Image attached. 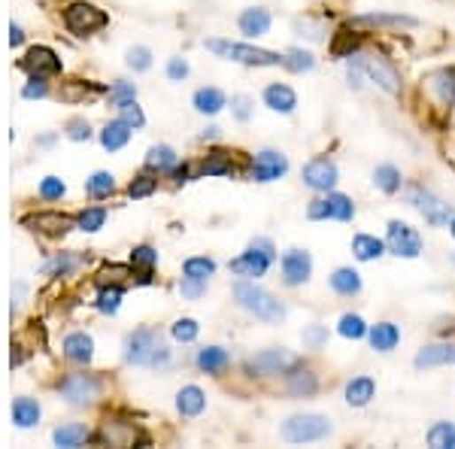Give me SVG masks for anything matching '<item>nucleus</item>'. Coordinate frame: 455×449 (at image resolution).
Segmentation results:
<instances>
[{
    "mask_svg": "<svg viewBox=\"0 0 455 449\" xmlns=\"http://www.w3.org/2000/svg\"><path fill=\"white\" fill-rule=\"evenodd\" d=\"M234 301H237L240 310L252 313L261 322H282L286 319V306L276 301L267 289L255 286V280H240L234 286Z\"/></svg>",
    "mask_w": 455,
    "mask_h": 449,
    "instance_id": "7ed1b4c3",
    "label": "nucleus"
},
{
    "mask_svg": "<svg viewBox=\"0 0 455 449\" xmlns=\"http://www.w3.org/2000/svg\"><path fill=\"white\" fill-rule=\"evenodd\" d=\"M455 361V346L452 344H431V346H422L416 352L413 365L419 370H428V368H443Z\"/></svg>",
    "mask_w": 455,
    "mask_h": 449,
    "instance_id": "a211bd4d",
    "label": "nucleus"
},
{
    "mask_svg": "<svg viewBox=\"0 0 455 449\" xmlns=\"http://www.w3.org/2000/svg\"><path fill=\"white\" fill-rule=\"evenodd\" d=\"M425 440H428V446L435 449H452L455 446V425L452 422H435L425 434Z\"/></svg>",
    "mask_w": 455,
    "mask_h": 449,
    "instance_id": "58836bf2",
    "label": "nucleus"
},
{
    "mask_svg": "<svg viewBox=\"0 0 455 449\" xmlns=\"http://www.w3.org/2000/svg\"><path fill=\"white\" fill-rule=\"evenodd\" d=\"M201 174L204 176H228V174H234V161H231V155L228 152H210L207 159H204L201 164Z\"/></svg>",
    "mask_w": 455,
    "mask_h": 449,
    "instance_id": "4c0bfd02",
    "label": "nucleus"
},
{
    "mask_svg": "<svg viewBox=\"0 0 455 449\" xmlns=\"http://www.w3.org/2000/svg\"><path fill=\"white\" fill-rule=\"evenodd\" d=\"M352 252L359 261H374L386 252V240L374 237V234H355L352 237Z\"/></svg>",
    "mask_w": 455,
    "mask_h": 449,
    "instance_id": "cd10ccee",
    "label": "nucleus"
},
{
    "mask_svg": "<svg viewBox=\"0 0 455 449\" xmlns=\"http://www.w3.org/2000/svg\"><path fill=\"white\" fill-rule=\"evenodd\" d=\"M21 70H27L31 76H55V74H61V61L52 49L34 46V49H27V55L21 58Z\"/></svg>",
    "mask_w": 455,
    "mask_h": 449,
    "instance_id": "2eb2a0df",
    "label": "nucleus"
},
{
    "mask_svg": "<svg viewBox=\"0 0 455 449\" xmlns=\"http://www.w3.org/2000/svg\"><path fill=\"white\" fill-rule=\"evenodd\" d=\"M280 267H282V283H286L289 289L304 286L312 276V259L307 249H289V252H282Z\"/></svg>",
    "mask_w": 455,
    "mask_h": 449,
    "instance_id": "ddd939ff",
    "label": "nucleus"
},
{
    "mask_svg": "<svg viewBox=\"0 0 455 449\" xmlns=\"http://www.w3.org/2000/svg\"><path fill=\"white\" fill-rule=\"evenodd\" d=\"M61 398L73 407H89L101 398V380L91 374H70L61 383Z\"/></svg>",
    "mask_w": 455,
    "mask_h": 449,
    "instance_id": "9b49d317",
    "label": "nucleus"
},
{
    "mask_svg": "<svg viewBox=\"0 0 455 449\" xmlns=\"http://www.w3.org/2000/svg\"><path fill=\"white\" fill-rule=\"evenodd\" d=\"M231 110H234V116H237L240 122H249V116H252V97H246V95L231 97Z\"/></svg>",
    "mask_w": 455,
    "mask_h": 449,
    "instance_id": "bf43d9fd",
    "label": "nucleus"
},
{
    "mask_svg": "<svg viewBox=\"0 0 455 449\" xmlns=\"http://www.w3.org/2000/svg\"><path fill=\"white\" fill-rule=\"evenodd\" d=\"M21 40H25V31H21L19 25H10V43H12V46H21Z\"/></svg>",
    "mask_w": 455,
    "mask_h": 449,
    "instance_id": "0e129e2a",
    "label": "nucleus"
},
{
    "mask_svg": "<svg viewBox=\"0 0 455 449\" xmlns=\"http://www.w3.org/2000/svg\"><path fill=\"white\" fill-rule=\"evenodd\" d=\"M286 174H289V159L282 152H276V149H265V152L255 155L252 170H249V176L255 182H274L282 180Z\"/></svg>",
    "mask_w": 455,
    "mask_h": 449,
    "instance_id": "4468645a",
    "label": "nucleus"
},
{
    "mask_svg": "<svg viewBox=\"0 0 455 449\" xmlns=\"http://www.w3.org/2000/svg\"><path fill=\"white\" fill-rule=\"evenodd\" d=\"M104 222H106V210H104V206H91V210H82L80 216H76V225H80L82 231H89V234L101 231Z\"/></svg>",
    "mask_w": 455,
    "mask_h": 449,
    "instance_id": "37998d69",
    "label": "nucleus"
},
{
    "mask_svg": "<svg viewBox=\"0 0 455 449\" xmlns=\"http://www.w3.org/2000/svg\"><path fill=\"white\" fill-rule=\"evenodd\" d=\"M282 67H289L291 74H307V70L316 67V58H312V52H304V49H289Z\"/></svg>",
    "mask_w": 455,
    "mask_h": 449,
    "instance_id": "79ce46f5",
    "label": "nucleus"
},
{
    "mask_svg": "<svg viewBox=\"0 0 455 449\" xmlns=\"http://www.w3.org/2000/svg\"><path fill=\"white\" fill-rule=\"evenodd\" d=\"M155 189H158V180H155V176H149V174H143V176H137V180L127 185V195H131V197H149Z\"/></svg>",
    "mask_w": 455,
    "mask_h": 449,
    "instance_id": "09e8293b",
    "label": "nucleus"
},
{
    "mask_svg": "<svg viewBox=\"0 0 455 449\" xmlns=\"http://www.w3.org/2000/svg\"><path fill=\"white\" fill-rule=\"evenodd\" d=\"M428 89L437 95L440 104H455V67H443L428 76Z\"/></svg>",
    "mask_w": 455,
    "mask_h": 449,
    "instance_id": "b1692460",
    "label": "nucleus"
},
{
    "mask_svg": "<svg viewBox=\"0 0 455 449\" xmlns=\"http://www.w3.org/2000/svg\"><path fill=\"white\" fill-rule=\"evenodd\" d=\"M131 131L134 128L125 122V119H116V122H110L101 131V146L106 152H116V149H122L127 140H131Z\"/></svg>",
    "mask_w": 455,
    "mask_h": 449,
    "instance_id": "393cba45",
    "label": "nucleus"
},
{
    "mask_svg": "<svg viewBox=\"0 0 455 449\" xmlns=\"http://www.w3.org/2000/svg\"><path fill=\"white\" fill-rule=\"evenodd\" d=\"M131 265H134V267L152 270L155 265H158V252H155L152 246H137V249L131 252Z\"/></svg>",
    "mask_w": 455,
    "mask_h": 449,
    "instance_id": "603ef678",
    "label": "nucleus"
},
{
    "mask_svg": "<svg viewBox=\"0 0 455 449\" xmlns=\"http://www.w3.org/2000/svg\"><path fill=\"white\" fill-rule=\"evenodd\" d=\"M280 259L276 255V246L274 240L267 237H255L252 244H249V249L243 255H237V259L231 261V267L237 276H246V280H258V276H265L270 267H274V261Z\"/></svg>",
    "mask_w": 455,
    "mask_h": 449,
    "instance_id": "423d86ee",
    "label": "nucleus"
},
{
    "mask_svg": "<svg viewBox=\"0 0 455 449\" xmlns=\"http://www.w3.org/2000/svg\"><path fill=\"white\" fill-rule=\"evenodd\" d=\"M374 185L380 191H386V195H395V191H401V170L395 167V164H380V167L374 170Z\"/></svg>",
    "mask_w": 455,
    "mask_h": 449,
    "instance_id": "f704fd0d",
    "label": "nucleus"
},
{
    "mask_svg": "<svg viewBox=\"0 0 455 449\" xmlns=\"http://www.w3.org/2000/svg\"><path fill=\"white\" fill-rule=\"evenodd\" d=\"M307 219H312V222H322V219H328V204H325V197H316V201H310Z\"/></svg>",
    "mask_w": 455,
    "mask_h": 449,
    "instance_id": "e2e57ef3",
    "label": "nucleus"
},
{
    "mask_svg": "<svg viewBox=\"0 0 455 449\" xmlns=\"http://www.w3.org/2000/svg\"><path fill=\"white\" fill-rule=\"evenodd\" d=\"M195 361L204 374H222V370L231 365V355H228L222 346H204Z\"/></svg>",
    "mask_w": 455,
    "mask_h": 449,
    "instance_id": "a878e982",
    "label": "nucleus"
},
{
    "mask_svg": "<svg viewBox=\"0 0 455 449\" xmlns=\"http://www.w3.org/2000/svg\"><path fill=\"white\" fill-rule=\"evenodd\" d=\"M176 164H180V155H176L167 143H158V146H152V149L146 152V167H149V170H158V174H167V170H174Z\"/></svg>",
    "mask_w": 455,
    "mask_h": 449,
    "instance_id": "c756f323",
    "label": "nucleus"
},
{
    "mask_svg": "<svg viewBox=\"0 0 455 449\" xmlns=\"http://www.w3.org/2000/svg\"><path fill=\"white\" fill-rule=\"evenodd\" d=\"M265 106L274 112H282V116H289V112L297 110V95L295 89H289L286 82H270L265 89Z\"/></svg>",
    "mask_w": 455,
    "mask_h": 449,
    "instance_id": "dca6fc26",
    "label": "nucleus"
},
{
    "mask_svg": "<svg viewBox=\"0 0 455 449\" xmlns=\"http://www.w3.org/2000/svg\"><path fill=\"white\" fill-rule=\"evenodd\" d=\"M337 331H340V337H346V340H361V337H367V322L359 316V313H343L340 316V322H337Z\"/></svg>",
    "mask_w": 455,
    "mask_h": 449,
    "instance_id": "c9c22d12",
    "label": "nucleus"
},
{
    "mask_svg": "<svg viewBox=\"0 0 455 449\" xmlns=\"http://www.w3.org/2000/svg\"><path fill=\"white\" fill-rule=\"evenodd\" d=\"M12 422L19 429H34L40 422V404L31 401V398H16L12 401Z\"/></svg>",
    "mask_w": 455,
    "mask_h": 449,
    "instance_id": "7c9ffc66",
    "label": "nucleus"
},
{
    "mask_svg": "<svg viewBox=\"0 0 455 449\" xmlns=\"http://www.w3.org/2000/svg\"><path fill=\"white\" fill-rule=\"evenodd\" d=\"M207 49L216 55H222L228 61L249 64V67H282L286 55L270 52V49L249 46V43H231V40H207Z\"/></svg>",
    "mask_w": 455,
    "mask_h": 449,
    "instance_id": "20e7f679",
    "label": "nucleus"
},
{
    "mask_svg": "<svg viewBox=\"0 0 455 449\" xmlns=\"http://www.w3.org/2000/svg\"><path fill=\"white\" fill-rule=\"evenodd\" d=\"M270 21H274L270 19V10H265V6H252V10L240 12L237 25L249 40H255V37H265V34L270 31Z\"/></svg>",
    "mask_w": 455,
    "mask_h": 449,
    "instance_id": "6ab92c4d",
    "label": "nucleus"
},
{
    "mask_svg": "<svg viewBox=\"0 0 455 449\" xmlns=\"http://www.w3.org/2000/svg\"><path fill=\"white\" fill-rule=\"evenodd\" d=\"M167 76H170L174 82H182V80L189 76V64L182 61V58H170V61H167Z\"/></svg>",
    "mask_w": 455,
    "mask_h": 449,
    "instance_id": "680f3d73",
    "label": "nucleus"
},
{
    "mask_svg": "<svg viewBox=\"0 0 455 449\" xmlns=\"http://www.w3.org/2000/svg\"><path fill=\"white\" fill-rule=\"evenodd\" d=\"M352 25H382V27H416L419 21L410 16H382V12H374V16H359L352 19Z\"/></svg>",
    "mask_w": 455,
    "mask_h": 449,
    "instance_id": "ea45409f",
    "label": "nucleus"
},
{
    "mask_svg": "<svg viewBox=\"0 0 455 449\" xmlns=\"http://www.w3.org/2000/svg\"><path fill=\"white\" fill-rule=\"evenodd\" d=\"M76 267H80V259H76V255H67V252H64V255H55V259L52 261H49V265L46 267H42V270H46V274L49 276H55V274H70V270H76Z\"/></svg>",
    "mask_w": 455,
    "mask_h": 449,
    "instance_id": "de8ad7c7",
    "label": "nucleus"
},
{
    "mask_svg": "<svg viewBox=\"0 0 455 449\" xmlns=\"http://www.w3.org/2000/svg\"><path fill=\"white\" fill-rule=\"evenodd\" d=\"M204 407H207V395H204L197 386H186L176 395V410L182 413V416H201Z\"/></svg>",
    "mask_w": 455,
    "mask_h": 449,
    "instance_id": "bb28decb",
    "label": "nucleus"
},
{
    "mask_svg": "<svg viewBox=\"0 0 455 449\" xmlns=\"http://www.w3.org/2000/svg\"><path fill=\"white\" fill-rule=\"evenodd\" d=\"M450 234H452V237H455V216L450 219Z\"/></svg>",
    "mask_w": 455,
    "mask_h": 449,
    "instance_id": "69168bd1",
    "label": "nucleus"
},
{
    "mask_svg": "<svg viewBox=\"0 0 455 449\" xmlns=\"http://www.w3.org/2000/svg\"><path fill=\"white\" fill-rule=\"evenodd\" d=\"M64 25H67V31L76 34V37H89V34L95 31H104V27L110 25V19H106V12L97 10L95 4H70L67 10H64Z\"/></svg>",
    "mask_w": 455,
    "mask_h": 449,
    "instance_id": "0eeeda50",
    "label": "nucleus"
},
{
    "mask_svg": "<svg viewBox=\"0 0 455 449\" xmlns=\"http://www.w3.org/2000/svg\"><path fill=\"white\" fill-rule=\"evenodd\" d=\"M334 431L331 419L322 416V413H297V416H289L280 429V437L286 444H319Z\"/></svg>",
    "mask_w": 455,
    "mask_h": 449,
    "instance_id": "39448f33",
    "label": "nucleus"
},
{
    "mask_svg": "<svg viewBox=\"0 0 455 449\" xmlns=\"http://www.w3.org/2000/svg\"><path fill=\"white\" fill-rule=\"evenodd\" d=\"M125 361L137 368H161L170 361V349L161 344V334L152 328H140V331L125 337Z\"/></svg>",
    "mask_w": 455,
    "mask_h": 449,
    "instance_id": "f03ea898",
    "label": "nucleus"
},
{
    "mask_svg": "<svg viewBox=\"0 0 455 449\" xmlns=\"http://www.w3.org/2000/svg\"><path fill=\"white\" fill-rule=\"evenodd\" d=\"M49 95V85L42 82V76H31V82L21 89V97H27V101H34V97H46Z\"/></svg>",
    "mask_w": 455,
    "mask_h": 449,
    "instance_id": "13d9d810",
    "label": "nucleus"
},
{
    "mask_svg": "<svg viewBox=\"0 0 455 449\" xmlns=\"http://www.w3.org/2000/svg\"><path fill=\"white\" fill-rule=\"evenodd\" d=\"M407 197H410V204L416 206L419 213L425 216V222L428 225H450V219L455 216V210L446 201H440V197L435 195L431 189H425V185H410V191H407Z\"/></svg>",
    "mask_w": 455,
    "mask_h": 449,
    "instance_id": "6e6552de",
    "label": "nucleus"
},
{
    "mask_svg": "<svg viewBox=\"0 0 455 449\" xmlns=\"http://www.w3.org/2000/svg\"><path fill=\"white\" fill-rule=\"evenodd\" d=\"M197 322L195 319H180V322L174 325V340H180V344H191V340L197 337Z\"/></svg>",
    "mask_w": 455,
    "mask_h": 449,
    "instance_id": "5fc2aeb1",
    "label": "nucleus"
},
{
    "mask_svg": "<svg viewBox=\"0 0 455 449\" xmlns=\"http://www.w3.org/2000/svg\"><path fill=\"white\" fill-rule=\"evenodd\" d=\"M304 344H307L310 349H322L325 344H328V328H325V325L304 328Z\"/></svg>",
    "mask_w": 455,
    "mask_h": 449,
    "instance_id": "6e6d98bb",
    "label": "nucleus"
},
{
    "mask_svg": "<svg viewBox=\"0 0 455 449\" xmlns=\"http://www.w3.org/2000/svg\"><path fill=\"white\" fill-rule=\"evenodd\" d=\"M355 49H359V37H352L350 31H337V37H334V43H331L334 58H350Z\"/></svg>",
    "mask_w": 455,
    "mask_h": 449,
    "instance_id": "c03bdc74",
    "label": "nucleus"
},
{
    "mask_svg": "<svg viewBox=\"0 0 455 449\" xmlns=\"http://www.w3.org/2000/svg\"><path fill=\"white\" fill-rule=\"evenodd\" d=\"M119 119H125L131 128H143L146 125V116H143V110L137 106V101H127L119 106Z\"/></svg>",
    "mask_w": 455,
    "mask_h": 449,
    "instance_id": "864d4df0",
    "label": "nucleus"
},
{
    "mask_svg": "<svg viewBox=\"0 0 455 449\" xmlns=\"http://www.w3.org/2000/svg\"><path fill=\"white\" fill-rule=\"evenodd\" d=\"M297 365V355H291L289 349H265V352L249 359V370L258 376H286L291 368Z\"/></svg>",
    "mask_w": 455,
    "mask_h": 449,
    "instance_id": "f8f14e48",
    "label": "nucleus"
},
{
    "mask_svg": "<svg viewBox=\"0 0 455 449\" xmlns=\"http://www.w3.org/2000/svg\"><path fill=\"white\" fill-rule=\"evenodd\" d=\"M64 355H67L70 361H76V365H89V361L95 359V340L82 331L67 334V340H64Z\"/></svg>",
    "mask_w": 455,
    "mask_h": 449,
    "instance_id": "aec40b11",
    "label": "nucleus"
},
{
    "mask_svg": "<svg viewBox=\"0 0 455 449\" xmlns=\"http://www.w3.org/2000/svg\"><path fill=\"white\" fill-rule=\"evenodd\" d=\"M127 67L131 70H137V74H143V70L152 67V52H149L146 46H134V49H127Z\"/></svg>",
    "mask_w": 455,
    "mask_h": 449,
    "instance_id": "49530a36",
    "label": "nucleus"
},
{
    "mask_svg": "<svg viewBox=\"0 0 455 449\" xmlns=\"http://www.w3.org/2000/svg\"><path fill=\"white\" fill-rule=\"evenodd\" d=\"M137 97V89H134V82H116L110 89V106H122L127 101H134Z\"/></svg>",
    "mask_w": 455,
    "mask_h": 449,
    "instance_id": "8fccbe9b",
    "label": "nucleus"
},
{
    "mask_svg": "<svg viewBox=\"0 0 455 449\" xmlns=\"http://www.w3.org/2000/svg\"><path fill=\"white\" fill-rule=\"evenodd\" d=\"M367 340H371L376 352H392V349L401 344V328L395 322H376L371 325V331H367Z\"/></svg>",
    "mask_w": 455,
    "mask_h": 449,
    "instance_id": "412c9836",
    "label": "nucleus"
},
{
    "mask_svg": "<svg viewBox=\"0 0 455 449\" xmlns=\"http://www.w3.org/2000/svg\"><path fill=\"white\" fill-rule=\"evenodd\" d=\"M64 191H67V185H64L58 176H46V180L40 182V197H46V201H61Z\"/></svg>",
    "mask_w": 455,
    "mask_h": 449,
    "instance_id": "3c124183",
    "label": "nucleus"
},
{
    "mask_svg": "<svg viewBox=\"0 0 455 449\" xmlns=\"http://www.w3.org/2000/svg\"><path fill=\"white\" fill-rule=\"evenodd\" d=\"M182 274H186L189 280L207 283L210 276L216 274V261L207 259V255H195V259H186V265H182Z\"/></svg>",
    "mask_w": 455,
    "mask_h": 449,
    "instance_id": "e433bc0d",
    "label": "nucleus"
},
{
    "mask_svg": "<svg viewBox=\"0 0 455 449\" xmlns=\"http://www.w3.org/2000/svg\"><path fill=\"white\" fill-rule=\"evenodd\" d=\"M180 291H182V295H186V298H201L204 291H207V283H201V280H189V276H182Z\"/></svg>",
    "mask_w": 455,
    "mask_h": 449,
    "instance_id": "052dcab7",
    "label": "nucleus"
},
{
    "mask_svg": "<svg viewBox=\"0 0 455 449\" xmlns=\"http://www.w3.org/2000/svg\"><path fill=\"white\" fill-rule=\"evenodd\" d=\"M301 180H304L307 189L319 191V195H328V191H334V185H337V180H340V170H337V164L328 159V155H316V159H310L307 164H304Z\"/></svg>",
    "mask_w": 455,
    "mask_h": 449,
    "instance_id": "9d476101",
    "label": "nucleus"
},
{
    "mask_svg": "<svg viewBox=\"0 0 455 449\" xmlns=\"http://www.w3.org/2000/svg\"><path fill=\"white\" fill-rule=\"evenodd\" d=\"M52 440L55 446H64V449H73V446H82L89 440V429L82 422H73V425H61V429L52 431Z\"/></svg>",
    "mask_w": 455,
    "mask_h": 449,
    "instance_id": "473e14b6",
    "label": "nucleus"
},
{
    "mask_svg": "<svg viewBox=\"0 0 455 449\" xmlns=\"http://www.w3.org/2000/svg\"><path fill=\"white\" fill-rule=\"evenodd\" d=\"M67 137H70V140H76V143L89 140V137H91L89 122H85V119H70V122H67Z\"/></svg>",
    "mask_w": 455,
    "mask_h": 449,
    "instance_id": "4d7b16f0",
    "label": "nucleus"
},
{
    "mask_svg": "<svg viewBox=\"0 0 455 449\" xmlns=\"http://www.w3.org/2000/svg\"><path fill=\"white\" fill-rule=\"evenodd\" d=\"M85 191H89L91 197H110L112 191H116V180H112V174H106V170H97V174H91V180L85 182Z\"/></svg>",
    "mask_w": 455,
    "mask_h": 449,
    "instance_id": "a19ab883",
    "label": "nucleus"
},
{
    "mask_svg": "<svg viewBox=\"0 0 455 449\" xmlns=\"http://www.w3.org/2000/svg\"><path fill=\"white\" fill-rule=\"evenodd\" d=\"M325 204H328V219H337V222H352L355 219V204L350 195L328 191V195H325Z\"/></svg>",
    "mask_w": 455,
    "mask_h": 449,
    "instance_id": "2f4dec72",
    "label": "nucleus"
},
{
    "mask_svg": "<svg viewBox=\"0 0 455 449\" xmlns=\"http://www.w3.org/2000/svg\"><path fill=\"white\" fill-rule=\"evenodd\" d=\"M346 64L355 70H361L365 74L367 82H374L380 91H386V95L397 97L404 91V82H401V74H397V67L392 61L386 58V55H376V52H352Z\"/></svg>",
    "mask_w": 455,
    "mask_h": 449,
    "instance_id": "f257e3e1",
    "label": "nucleus"
},
{
    "mask_svg": "<svg viewBox=\"0 0 455 449\" xmlns=\"http://www.w3.org/2000/svg\"><path fill=\"white\" fill-rule=\"evenodd\" d=\"M343 395H346V404H350V407H367L376 395V383L371 376H355V380L346 383Z\"/></svg>",
    "mask_w": 455,
    "mask_h": 449,
    "instance_id": "4be33fe9",
    "label": "nucleus"
},
{
    "mask_svg": "<svg viewBox=\"0 0 455 449\" xmlns=\"http://www.w3.org/2000/svg\"><path fill=\"white\" fill-rule=\"evenodd\" d=\"M191 104H195V110L204 112V116H216V112H222L228 106V97H225V91H219L210 85V89H197L195 97H191Z\"/></svg>",
    "mask_w": 455,
    "mask_h": 449,
    "instance_id": "5701e85b",
    "label": "nucleus"
},
{
    "mask_svg": "<svg viewBox=\"0 0 455 449\" xmlns=\"http://www.w3.org/2000/svg\"><path fill=\"white\" fill-rule=\"evenodd\" d=\"M386 249L392 255H397V259H419L425 244L413 225L392 219V222H389V231H386Z\"/></svg>",
    "mask_w": 455,
    "mask_h": 449,
    "instance_id": "1a4fd4ad",
    "label": "nucleus"
},
{
    "mask_svg": "<svg viewBox=\"0 0 455 449\" xmlns=\"http://www.w3.org/2000/svg\"><path fill=\"white\" fill-rule=\"evenodd\" d=\"M286 389L295 398H310V395H316V391H319V376L312 374V368L295 365L286 374Z\"/></svg>",
    "mask_w": 455,
    "mask_h": 449,
    "instance_id": "f3484780",
    "label": "nucleus"
},
{
    "mask_svg": "<svg viewBox=\"0 0 455 449\" xmlns=\"http://www.w3.org/2000/svg\"><path fill=\"white\" fill-rule=\"evenodd\" d=\"M119 304H122V289H119V286L101 289V295H97V310H101L104 316H112V313H119Z\"/></svg>",
    "mask_w": 455,
    "mask_h": 449,
    "instance_id": "a18cd8bd",
    "label": "nucleus"
},
{
    "mask_svg": "<svg viewBox=\"0 0 455 449\" xmlns=\"http://www.w3.org/2000/svg\"><path fill=\"white\" fill-rule=\"evenodd\" d=\"M25 225H31L34 231L42 234H64L70 228V219L58 216V213H37V216L25 219Z\"/></svg>",
    "mask_w": 455,
    "mask_h": 449,
    "instance_id": "72a5a7b5",
    "label": "nucleus"
},
{
    "mask_svg": "<svg viewBox=\"0 0 455 449\" xmlns=\"http://www.w3.org/2000/svg\"><path fill=\"white\" fill-rule=\"evenodd\" d=\"M331 289L337 291V295H343V298L359 295V291H361V276H359V270H352V267H337V270L331 274Z\"/></svg>",
    "mask_w": 455,
    "mask_h": 449,
    "instance_id": "c85d7f7f",
    "label": "nucleus"
}]
</instances>
